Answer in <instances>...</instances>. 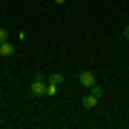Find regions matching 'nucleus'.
I'll list each match as a JSON object with an SVG mask.
<instances>
[{
  "mask_svg": "<svg viewBox=\"0 0 129 129\" xmlns=\"http://www.w3.org/2000/svg\"><path fill=\"white\" fill-rule=\"evenodd\" d=\"M78 83L83 89H92V86H98V78H95V72H80L78 75Z\"/></svg>",
  "mask_w": 129,
  "mask_h": 129,
  "instance_id": "obj_3",
  "label": "nucleus"
},
{
  "mask_svg": "<svg viewBox=\"0 0 129 129\" xmlns=\"http://www.w3.org/2000/svg\"><path fill=\"white\" fill-rule=\"evenodd\" d=\"M9 40V32H6V29H0V43H6Z\"/></svg>",
  "mask_w": 129,
  "mask_h": 129,
  "instance_id": "obj_6",
  "label": "nucleus"
},
{
  "mask_svg": "<svg viewBox=\"0 0 129 129\" xmlns=\"http://www.w3.org/2000/svg\"><path fill=\"white\" fill-rule=\"evenodd\" d=\"M55 3H60V6H63V3H66V0H55Z\"/></svg>",
  "mask_w": 129,
  "mask_h": 129,
  "instance_id": "obj_8",
  "label": "nucleus"
},
{
  "mask_svg": "<svg viewBox=\"0 0 129 129\" xmlns=\"http://www.w3.org/2000/svg\"><path fill=\"white\" fill-rule=\"evenodd\" d=\"M123 37H126V40H129V26H126V29H123Z\"/></svg>",
  "mask_w": 129,
  "mask_h": 129,
  "instance_id": "obj_7",
  "label": "nucleus"
},
{
  "mask_svg": "<svg viewBox=\"0 0 129 129\" xmlns=\"http://www.w3.org/2000/svg\"><path fill=\"white\" fill-rule=\"evenodd\" d=\"M0 55H3V57H12V55H14V49H12V43H9V40L0 43Z\"/></svg>",
  "mask_w": 129,
  "mask_h": 129,
  "instance_id": "obj_5",
  "label": "nucleus"
},
{
  "mask_svg": "<svg viewBox=\"0 0 129 129\" xmlns=\"http://www.w3.org/2000/svg\"><path fill=\"white\" fill-rule=\"evenodd\" d=\"M60 83H63V75H49V80H46V98H55L57 95Z\"/></svg>",
  "mask_w": 129,
  "mask_h": 129,
  "instance_id": "obj_2",
  "label": "nucleus"
},
{
  "mask_svg": "<svg viewBox=\"0 0 129 129\" xmlns=\"http://www.w3.org/2000/svg\"><path fill=\"white\" fill-rule=\"evenodd\" d=\"M98 101H101V86H92L86 92V98H83V109H95Z\"/></svg>",
  "mask_w": 129,
  "mask_h": 129,
  "instance_id": "obj_1",
  "label": "nucleus"
},
{
  "mask_svg": "<svg viewBox=\"0 0 129 129\" xmlns=\"http://www.w3.org/2000/svg\"><path fill=\"white\" fill-rule=\"evenodd\" d=\"M32 95H37V98L46 95V83H43V78H35L32 80Z\"/></svg>",
  "mask_w": 129,
  "mask_h": 129,
  "instance_id": "obj_4",
  "label": "nucleus"
}]
</instances>
